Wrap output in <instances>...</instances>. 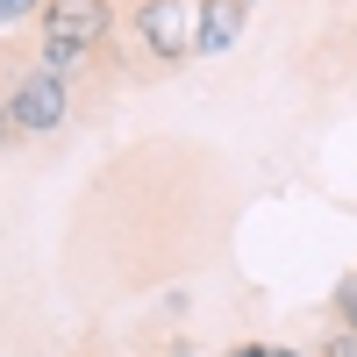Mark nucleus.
<instances>
[{
    "label": "nucleus",
    "instance_id": "nucleus-1",
    "mask_svg": "<svg viewBox=\"0 0 357 357\" xmlns=\"http://www.w3.org/2000/svg\"><path fill=\"white\" fill-rule=\"evenodd\" d=\"M8 114H15V136H50V129H65V114H72V79H57L43 65H29L8 79Z\"/></svg>",
    "mask_w": 357,
    "mask_h": 357
},
{
    "label": "nucleus",
    "instance_id": "nucleus-2",
    "mask_svg": "<svg viewBox=\"0 0 357 357\" xmlns=\"http://www.w3.org/2000/svg\"><path fill=\"white\" fill-rule=\"evenodd\" d=\"M129 29H136V43L151 50L158 65L193 57V0H136V8H129Z\"/></svg>",
    "mask_w": 357,
    "mask_h": 357
},
{
    "label": "nucleus",
    "instance_id": "nucleus-3",
    "mask_svg": "<svg viewBox=\"0 0 357 357\" xmlns=\"http://www.w3.org/2000/svg\"><path fill=\"white\" fill-rule=\"evenodd\" d=\"M36 22H43L50 43H72V50L93 57V50L114 36V22H122V15H114V0H43Z\"/></svg>",
    "mask_w": 357,
    "mask_h": 357
},
{
    "label": "nucleus",
    "instance_id": "nucleus-4",
    "mask_svg": "<svg viewBox=\"0 0 357 357\" xmlns=\"http://www.w3.org/2000/svg\"><path fill=\"white\" fill-rule=\"evenodd\" d=\"M243 22H250V0H193V57L236 50Z\"/></svg>",
    "mask_w": 357,
    "mask_h": 357
},
{
    "label": "nucleus",
    "instance_id": "nucleus-5",
    "mask_svg": "<svg viewBox=\"0 0 357 357\" xmlns=\"http://www.w3.org/2000/svg\"><path fill=\"white\" fill-rule=\"evenodd\" d=\"M36 65H43V72H57V79H72V72L86 65V50H72V43H50V36H36Z\"/></svg>",
    "mask_w": 357,
    "mask_h": 357
},
{
    "label": "nucleus",
    "instance_id": "nucleus-6",
    "mask_svg": "<svg viewBox=\"0 0 357 357\" xmlns=\"http://www.w3.org/2000/svg\"><path fill=\"white\" fill-rule=\"evenodd\" d=\"M336 321L357 336V279H343V286H336Z\"/></svg>",
    "mask_w": 357,
    "mask_h": 357
},
{
    "label": "nucleus",
    "instance_id": "nucleus-7",
    "mask_svg": "<svg viewBox=\"0 0 357 357\" xmlns=\"http://www.w3.org/2000/svg\"><path fill=\"white\" fill-rule=\"evenodd\" d=\"M314 357H357V336H350V329H329V343H321Z\"/></svg>",
    "mask_w": 357,
    "mask_h": 357
},
{
    "label": "nucleus",
    "instance_id": "nucleus-8",
    "mask_svg": "<svg viewBox=\"0 0 357 357\" xmlns=\"http://www.w3.org/2000/svg\"><path fill=\"white\" fill-rule=\"evenodd\" d=\"M43 0H0V22H22V15H36Z\"/></svg>",
    "mask_w": 357,
    "mask_h": 357
},
{
    "label": "nucleus",
    "instance_id": "nucleus-9",
    "mask_svg": "<svg viewBox=\"0 0 357 357\" xmlns=\"http://www.w3.org/2000/svg\"><path fill=\"white\" fill-rule=\"evenodd\" d=\"M15 143V114H8V86H0V151Z\"/></svg>",
    "mask_w": 357,
    "mask_h": 357
},
{
    "label": "nucleus",
    "instance_id": "nucleus-10",
    "mask_svg": "<svg viewBox=\"0 0 357 357\" xmlns=\"http://www.w3.org/2000/svg\"><path fill=\"white\" fill-rule=\"evenodd\" d=\"M229 357H272V350H264V343H243V350H229Z\"/></svg>",
    "mask_w": 357,
    "mask_h": 357
}]
</instances>
